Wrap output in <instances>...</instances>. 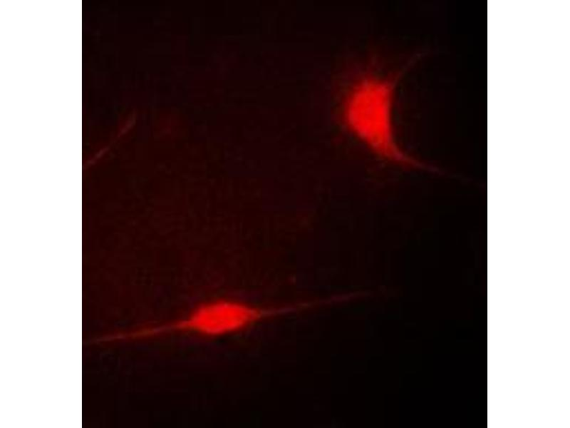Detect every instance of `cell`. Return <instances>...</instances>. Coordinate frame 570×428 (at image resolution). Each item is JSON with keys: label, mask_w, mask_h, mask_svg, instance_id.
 <instances>
[{"label": "cell", "mask_w": 570, "mask_h": 428, "mask_svg": "<svg viewBox=\"0 0 570 428\" xmlns=\"http://www.w3.org/2000/svg\"><path fill=\"white\" fill-rule=\"evenodd\" d=\"M398 77L367 76L357 81L343 103V121L347 130L378 157L402 167L427 168L405 152L395 137L393 109Z\"/></svg>", "instance_id": "cell-1"}, {"label": "cell", "mask_w": 570, "mask_h": 428, "mask_svg": "<svg viewBox=\"0 0 570 428\" xmlns=\"http://www.w3.org/2000/svg\"><path fill=\"white\" fill-rule=\"evenodd\" d=\"M274 309L218 300L195 307L176 320L145 330L142 334L192 333L217 337L242 330L274 315Z\"/></svg>", "instance_id": "cell-2"}]
</instances>
